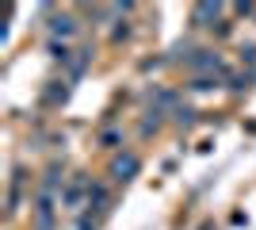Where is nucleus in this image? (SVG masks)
Masks as SVG:
<instances>
[{
  "instance_id": "obj_1",
  "label": "nucleus",
  "mask_w": 256,
  "mask_h": 230,
  "mask_svg": "<svg viewBox=\"0 0 256 230\" xmlns=\"http://www.w3.org/2000/svg\"><path fill=\"white\" fill-rule=\"evenodd\" d=\"M188 66H192V69H199V73H222V58H218V54H210V50H199V54H195L192 58V62H188Z\"/></svg>"
},
{
  "instance_id": "obj_2",
  "label": "nucleus",
  "mask_w": 256,
  "mask_h": 230,
  "mask_svg": "<svg viewBox=\"0 0 256 230\" xmlns=\"http://www.w3.org/2000/svg\"><path fill=\"white\" fill-rule=\"evenodd\" d=\"M111 173H115V180H130V176L138 173V157H134V153H126V157H118V161L111 165Z\"/></svg>"
},
{
  "instance_id": "obj_3",
  "label": "nucleus",
  "mask_w": 256,
  "mask_h": 230,
  "mask_svg": "<svg viewBox=\"0 0 256 230\" xmlns=\"http://www.w3.org/2000/svg\"><path fill=\"white\" fill-rule=\"evenodd\" d=\"M50 31H54V35H62V39H65V35H73V20H69V16H54Z\"/></svg>"
},
{
  "instance_id": "obj_4",
  "label": "nucleus",
  "mask_w": 256,
  "mask_h": 230,
  "mask_svg": "<svg viewBox=\"0 0 256 230\" xmlns=\"http://www.w3.org/2000/svg\"><path fill=\"white\" fill-rule=\"evenodd\" d=\"M218 12H222L218 4H199V8H195V23H199V27H206L203 20H210V16H218Z\"/></svg>"
},
{
  "instance_id": "obj_5",
  "label": "nucleus",
  "mask_w": 256,
  "mask_h": 230,
  "mask_svg": "<svg viewBox=\"0 0 256 230\" xmlns=\"http://www.w3.org/2000/svg\"><path fill=\"white\" fill-rule=\"evenodd\" d=\"M80 188H84V176L76 173V180H73V184H69V192H65V199H69V203H76V196H80Z\"/></svg>"
},
{
  "instance_id": "obj_6",
  "label": "nucleus",
  "mask_w": 256,
  "mask_h": 230,
  "mask_svg": "<svg viewBox=\"0 0 256 230\" xmlns=\"http://www.w3.org/2000/svg\"><path fill=\"white\" fill-rule=\"evenodd\" d=\"M214 85H218L214 77H195V81H192L188 88H195V92H206V88H214Z\"/></svg>"
},
{
  "instance_id": "obj_7",
  "label": "nucleus",
  "mask_w": 256,
  "mask_h": 230,
  "mask_svg": "<svg viewBox=\"0 0 256 230\" xmlns=\"http://www.w3.org/2000/svg\"><path fill=\"white\" fill-rule=\"evenodd\" d=\"M118 142H122V134H118V131H107L104 138H100V146H107V150H111V146H118Z\"/></svg>"
},
{
  "instance_id": "obj_8",
  "label": "nucleus",
  "mask_w": 256,
  "mask_h": 230,
  "mask_svg": "<svg viewBox=\"0 0 256 230\" xmlns=\"http://www.w3.org/2000/svg\"><path fill=\"white\" fill-rule=\"evenodd\" d=\"M192 119H195L192 108H176V123H192Z\"/></svg>"
}]
</instances>
